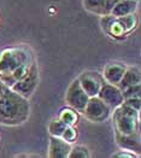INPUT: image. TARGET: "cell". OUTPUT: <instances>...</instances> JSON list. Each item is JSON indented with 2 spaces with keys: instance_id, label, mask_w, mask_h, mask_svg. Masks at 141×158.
I'll return each mask as SVG.
<instances>
[{
  "instance_id": "obj_1",
  "label": "cell",
  "mask_w": 141,
  "mask_h": 158,
  "mask_svg": "<svg viewBox=\"0 0 141 158\" xmlns=\"http://www.w3.org/2000/svg\"><path fill=\"white\" fill-rule=\"evenodd\" d=\"M31 54L22 47L6 48L0 52V80L11 87L23 79L33 64Z\"/></svg>"
},
{
  "instance_id": "obj_2",
  "label": "cell",
  "mask_w": 141,
  "mask_h": 158,
  "mask_svg": "<svg viewBox=\"0 0 141 158\" xmlns=\"http://www.w3.org/2000/svg\"><path fill=\"white\" fill-rule=\"evenodd\" d=\"M30 111L28 99L6 87L0 95V124L17 126L26 122Z\"/></svg>"
},
{
  "instance_id": "obj_3",
  "label": "cell",
  "mask_w": 141,
  "mask_h": 158,
  "mask_svg": "<svg viewBox=\"0 0 141 158\" xmlns=\"http://www.w3.org/2000/svg\"><path fill=\"white\" fill-rule=\"evenodd\" d=\"M114 124L116 134L119 135H131L139 133L140 116L139 112L133 107L126 105L124 103L114 109Z\"/></svg>"
},
{
  "instance_id": "obj_4",
  "label": "cell",
  "mask_w": 141,
  "mask_h": 158,
  "mask_svg": "<svg viewBox=\"0 0 141 158\" xmlns=\"http://www.w3.org/2000/svg\"><path fill=\"white\" fill-rule=\"evenodd\" d=\"M111 110L112 109L110 106L105 104L98 95H95L89 97L82 112L86 116V118L92 122H104L110 117Z\"/></svg>"
},
{
  "instance_id": "obj_5",
  "label": "cell",
  "mask_w": 141,
  "mask_h": 158,
  "mask_svg": "<svg viewBox=\"0 0 141 158\" xmlns=\"http://www.w3.org/2000/svg\"><path fill=\"white\" fill-rule=\"evenodd\" d=\"M39 83V71L38 66L35 63H33L30 69L28 70L27 75L21 79L19 81H17L15 85H12L10 88L13 89L15 92H17L18 94H21L22 97H24L27 99H29L33 93L35 92L36 87Z\"/></svg>"
},
{
  "instance_id": "obj_6",
  "label": "cell",
  "mask_w": 141,
  "mask_h": 158,
  "mask_svg": "<svg viewBox=\"0 0 141 158\" xmlns=\"http://www.w3.org/2000/svg\"><path fill=\"white\" fill-rule=\"evenodd\" d=\"M89 97L86 94V92L83 91V88L81 87L78 80H74L68 91H66V95H65V100L69 104V106H71L74 110L76 111H83L85 106L87 104Z\"/></svg>"
},
{
  "instance_id": "obj_7",
  "label": "cell",
  "mask_w": 141,
  "mask_h": 158,
  "mask_svg": "<svg viewBox=\"0 0 141 158\" xmlns=\"http://www.w3.org/2000/svg\"><path fill=\"white\" fill-rule=\"evenodd\" d=\"M77 80L88 97L98 95L103 83L105 82L103 76L97 71H86V73L81 74Z\"/></svg>"
},
{
  "instance_id": "obj_8",
  "label": "cell",
  "mask_w": 141,
  "mask_h": 158,
  "mask_svg": "<svg viewBox=\"0 0 141 158\" xmlns=\"http://www.w3.org/2000/svg\"><path fill=\"white\" fill-rule=\"evenodd\" d=\"M98 97L103 100L105 104L110 106L111 109H115L121 104H123L124 102V97H123V92L122 89L111 83H105L104 82L100 91L98 93Z\"/></svg>"
},
{
  "instance_id": "obj_9",
  "label": "cell",
  "mask_w": 141,
  "mask_h": 158,
  "mask_svg": "<svg viewBox=\"0 0 141 158\" xmlns=\"http://www.w3.org/2000/svg\"><path fill=\"white\" fill-rule=\"evenodd\" d=\"M71 150V144L65 141L60 136L51 135L50 147H48V157L51 158H68Z\"/></svg>"
},
{
  "instance_id": "obj_10",
  "label": "cell",
  "mask_w": 141,
  "mask_h": 158,
  "mask_svg": "<svg viewBox=\"0 0 141 158\" xmlns=\"http://www.w3.org/2000/svg\"><path fill=\"white\" fill-rule=\"evenodd\" d=\"M126 68L127 66L121 64V63H111V64H107L104 69V74H103V79L105 82L107 83H111V85H115L117 86L119 83V81L122 79L124 71H126Z\"/></svg>"
},
{
  "instance_id": "obj_11",
  "label": "cell",
  "mask_w": 141,
  "mask_h": 158,
  "mask_svg": "<svg viewBox=\"0 0 141 158\" xmlns=\"http://www.w3.org/2000/svg\"><path fill=\"white\" fill-rule=\"evenodd\" d=\"M116 141L122 148H124L127 151H130V152L136 151L138 153L140 152V134L139 133H135L131 135L116 134Z\"/></svg>"
},
{
  "instance_id": "obj_12",
  "label": "cell",
  "mask_w": 141,
  "mask_h": 158,
  "mask_svg": "<svg viewBox=\"0 0 141 158\" xmlns=\"http://www.w3.org/2000/svg\"><path fill=\"white\" fill-rule=\"evenodd\" d=\"M136 10H138V1H135V0H117L110 15H112L114 17H122V16H126L129 13L136 12Z\"/></svg>"
},
{
  "instance_id": "obj_13",
  "label": "cell",
  "mask_w": 141,
  "mask_h": 158,
  "mask_svg": "<svg viewBox=\"0 0 141 158\" xmlns=\"http://www.w3.org/2000/svg\"><path fill=\"white\" fill-rule=\"evenodd\" d=\"M140 81H141L140 70L138 68H135V66H130V68H126V71H124L122 79H121L119 83L117 86L123 91V89H126L129 86L140 83Z\"/></svg>"
},
{
  "instance_id": "obj_14",
  "label": "cell",
  "mask_w": 141,
  "mask_h": 158,
  "mask_svg": "<svg viewBox=\"0 0 141 158\" xmlns=\"http://www.w3.org/2000/svg\"><path fill=\"white\" fill-rule=\"evenodd\" d=\"M117 21L119 22V24L122 27L124 34H128L130 33L135 27L138 24V16L136 13H129L126 16H122V17H116Z\"/></svg>"
},
{
  "instance_id": "obj_15",
  "label": "cell",
  "mask_w": 141,
  "mask_h": 158,
  "mask_svg": "<svg viewBox=\"0 0 141 158\" xmlns=\"http://www.w3.org/2000/svg\"><path fill=\"white\" fill-rule=\"evenodd\" d=\"M77 114L74 109H63L59 114V119L68 126H74L77 122Z\"/></svg>"
},
{
  "instance_id": "obj_16",
  "label": "cell",
  "mask_w": 141,
  "mask_h": 158,
  "mask_svg": "<svg viewBox=\"0 0 141 158\" xmlns=\"http://www.w3.org/2000/svg\"><path fill=\"white\" fill-rule=\"evenodd\" d=\"M68 124H65L64 122H62L60 119H54L52 121L48 126V132L53 136H62V134L64 132V129L66 128Z\"/></svg>"
},
{
  "instance_id": "obj_17",
  "label": "cell",
  "mask_w": 141,
  "mask_h": 158,
  "mask_svg": "<svg viewBox=\"0 0 141 158\" xmlns=\"http://www.w3.org/2000/svg\"><path fill=\"white\" fill-rule=\"evenodd\" d=\"M89 157V151L87 147L81 145H77L71 147L68 158H88Z\"/></svg>"
},
{
  "instance_id": "obj_18",
  "label": "cell",
  "mask_w": 141,
  "mask_h": 158,
  "mask_svg": "<svg viewBox=\"0 0 141 158\" xmlns=\"http://www.w3.org/2000/svg\"><path fill=\"white\" fill-rule=\"evenodd\" d=\"M83 4H85V7L87 10H89L90 12L100 15L103 0H83Z\"/></svg>"
},
{
  "instance_id": "obj_19",
  "label": "cell",
  "mask_w": 141,
  "mask_h": 158,
  "mask_svg": "<svg viewBox=\"0 0 141 158\" xmlns=\"http://www.w3.org/2000/svg\"><path fill=\"white\" fill-rule=\"evenodd\" d=\"M122 92H123L124 99H127V98H134V97H140L141 85L140 83H136V85L129 86V87H127L126 89H123Z\"/></svg>"
},
{
  "instance_id": "obj_20",
  "label": "cell",
  "mask_w": 141,
  "mask_h": 158,
  "mask_svg": "<svg viewBox=\"0 0 141 158\" xmlns=\"http://www.w3.org/2000/svg\"><path fill=\"white\" fill-rule=\"evenodd\" d=\"M60 138L64 139L65 141H68V143L71 144V143H74V141L76 140L77 133H76V131L73 128V126H66V128L64 129V132H63Z\"/></svg>"
},
{
  "instance_id": "obj_21",
  "label": "cell",
  "mask_w": 141,
  "mask_h": 158,
  "mask_svg": "<svg viewBox=\"0 0 141 158\" xmlns=\"http://www.w3.org/2000/svg\"><path fill=\"white\" fill-rule=\"evenodd\" d=\"M126 105L130 106V107H133L134 110H136V111H140V106H141V100H140V97H134V98H127V99H124V102H123Z\"/></svg>"
},
{
  "instance_id": "obj_22",
  "label": "cell",
  "mask_w": 141,
  "mask_h": 158,
  "mask_svg": "<svg viewBox=\"0 0 141 158\" xmlns=\"http://www.w3.org/2000/svg\"><path fill=\"white\" fill-rule=\"evenodd\" d=\"M139 156L140 155L134 153V152H130V151H124V152H119V153L112 155V157H116V158H134V157H139Z\"/></svg>"
},
{
  "instance_id": "obj_23",
  "label": "cell",
  "mask_w": 141,
  "mask_h": 158,
  "mask_svg": "<svg viewBox=\"0 0 141 158\" xmlns=\"http://www.w3.org/2000/svg\"><path fill=\"white\" fill-rule=\"evenodd\" d=\"M6 87H7V86H6V85H5V83H4V82L0 80V95H1V93L4 92V89H5Z\"/></svg>"
},
{
  "instance_id": "obj_24",
  "label": "cell",
  "mask_w": 141,
  "mask_h": 158,
  "mask_svg": "<svg viewBox=\"0 0 141 158\" xmlns=\"http://www.w3.org/2000/svg\"><path fill=\"white\" fill-rule=\"evenodd\" d=\"M135 1H139V0H135Z\"/></svg>"
}]
</instances>
